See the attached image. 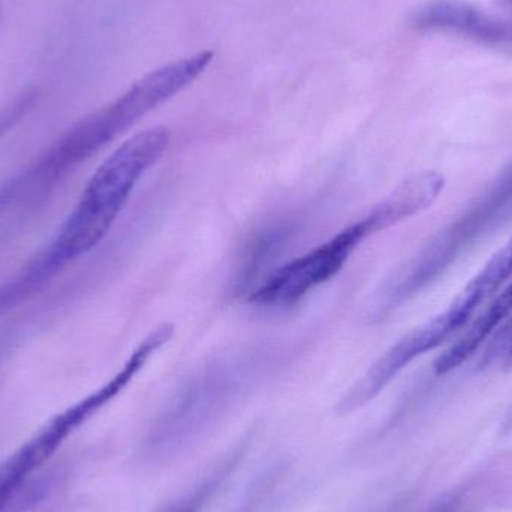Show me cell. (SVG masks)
<instances>
[{
    "label": "cell",
    "mask_w": 512,
    "mask_h": 512,
    "mask_svg": "<svg viewBox=\"0 0 512 512\" xmlns=\"http://www.w3.org/2000/svg\"><path fill=\"white\" fill-rule=\"evenodd\" d=\"M170 141L164 126L146 129L120 144L96 168L50 245L0 285V316L29 300L66 265L101 245L144 174L167 153Z\"/></svg>",
    "instance_id": "1"
},
{
    "label": "cell",
    "mask_w": 512,
    "mask_h": 512,
    "mask_svg": "<svg viewBox=\"0 0 512 512\" xmlns=\"http://www.w3.org/2000/svg\"><path fill=\"white\" fill-rule=\"evenodd\" d=\"M512 279V237L502 246L471 282L451 301L450 306L391 345L370 369L349 388L339 403L342 414L357 411L378 397L409 364L450 342L457 333L477 319Z\"/></svg>",
    "instance_id": "2"
},
{
    "label": "cell",
    "mask_w": 512,
    "mask_h": 512,
    "mask_svg": "<svg viewBox=\"0 0 512 512\" xmlns=\"http://www.w3.org/2000/svg\"><path fill=\"white\" fill-rule=\"evenodd\" d=\"M174 336V328L164 322L153 328L129 355L119 372L108 379L98 390L87 394L74 405L48 421L33 438L23 447L18 448L6 462L0 465V512L6 510L9 501L26 483L27 478L38 471L57 450L65 444L66 439L77 432L93 415L113 402L135 376L149 363L150 358L164 348Z\"/></svg>",
    "instance_id": "3"
},
{
    "label": "cell",
    "mask_w": 512,
    "mask_h": 512,
    "mask_svg": "<svg viewBox=\"0 0 512 512\" xmlns=\"http://www.w3.org/2000/svg\"><path fill=\"white\" fill-rule=\"evenodd\" d=\"M375 234H379L378 227L366 213L327 242L276 268L249 292V303L270 309L298 303L313 289L336 277L361 243Z\"/></svg>",
    "instance_id": "4"
},
{
    "label": "cell",
    "mask_w": 512,
    "mask_h": 512,
    "mask_svg": "<svg viewBox=\"0 0 512 512\" xmlns=\"http://www.w3.org/2000/svg\"><path fill=\"white\" fill-rule=\"evenodd\" d=\"M225 388L219 382H203L192 387L164 417L150 435L147 453L155 460L170 459L186 450L222 411Z\"/></svg>",
    "instance_id": "5"
},
{
    "label": "cell",
    "mask_w": 512,
    "mask_h": 512,
    "mask_svg": "<svg viewBox=\"0 0 512 512\" xmlns=\"http://www.w3.org/2000/svg\"><path fill=\"white\" fill-rule=\"evenodd\" d=\"M512 313V279L499 292L498 297L487 306L469 325L468 330L460 336L456 343L447 349V357L451 363L463 364L486 343L492 334L498 331L499 325L507 321Z\"/></svg>",
    "instance_id": "6"
},
{
    "label": "cell",
    "mask_w": 512,
    "mask_h": 512,
    "mask_svg": "<svg viewBox=\"0 0 512 512\" xmlns=\"http://www.w3.org/2000/svg\"><path fill=\"white\" fill-rule=\"evenodd\" d=\"M225 472L221 471L218 474L210 477V480L204 481L200 486L195 487L191 492L183 495L182 498L174 501L173 504L168 505L161 512H201L206 507L207 502L213 498L216 490L221 486L224 481Z\"/></svg>",
    "instance_id": "7"
},
{
    "label": "cell",
    "mask_w": 512,
    "mask_h": 512,
    "mask_svg": "<svg viewBox=\"0 0 512 512\" xmlns=\"http://www.w3.org/2000/svg\"><path fill=\"white\" fill-rule=\"evenodd\" d=\"M495 364L505 372L512 370V319L502 330L493 334L492 343L483 352L481 366L490 367Z\"/></svg>",
    "instance_id": "8"
},
{
    "label": "cell",
    "mask_w": 512,
    "mask_h": 512,
    "mask_svg": "<svg viewBox=\"0 0 512 512\" xmlns=\"http://www.w3.org/2000/svg\"><path fill=\"white\" fill-rule=\"evenodd\" d=\"M32 102L33 96H21L14 104L8 105L5 110L0 111V135L5 134L24 116V113L32 107Z\"/></svg>",
    "instance_id": "9"
},
{
    "label": "cell",
    "mask_w": 512,
    "mask_h": 512,
    "mask_svg": "<svg viewBox=\"0 0 512 512\" xmlns=\"http://www.w3.org/2000/svg\"><path fill=\"white\" fill-rule=\"evenodd\" d=\"M502 430H504L505 433L512 432V408L510 409V412H508L507 417H505L504 424H502Z\"/></svg>",
    "instance_id": "10"
},
{
    "label": "cell",
    "mask_w": 512,
    "mask_h": 512,
    "mask_svg": "<svg viewBox=\"0 0 512 512\" xmlns=\"http://www.w3.org/2000/svg\"><path fill=\"white\" fill-rule=\"evenodd\" d=\"M432 512H456V511L448 510V508H439V510H435Z\"/></svg>",
    "instance_id": "11"
},
{
    "label": "cell",
    "mask_w": 512,
    "mask_h": 512,
    "mask_svg": "<svg viewBox=\"0 0 512 512\" xmlns=\"http://www.w3.org/2000/svg\"><path fill=\"white\" fill-rule=\"evenodd\" d=\"M242 512H249V510H243Z\"/></svg>",
    "instance_id": "12"
}]
</instances>
